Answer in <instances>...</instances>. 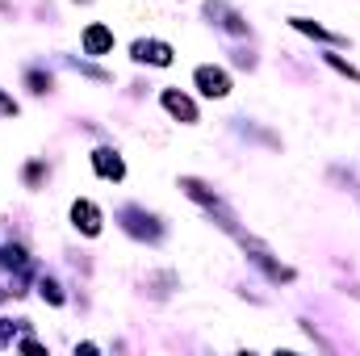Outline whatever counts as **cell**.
Listing matches in <instances>:
<instances>
[{
	"label": "cell",
	"instance_id": "cell-6",
	"mask_svg": "<svg viewBox=\"0 0 360 356\" xmlns=\"http://www.w3.org/2000/svg\"><path fill=\"white\" fill-rule=\"evenodd\" d=\"M193 84L201 96H210V101H222V96H231V72L226 68H214V63H201L197 72H193Z\"/></svg>",
	"mask_w": 360,
	"mask_h": 356
},
{
	"label": "cell",
	"instance_id": "cell-11",
	"mask_svg": "<svg viewBox=\"0 0 360 356\" xmlns=\"http://www.w3.org/2000/svg\"><path fill=\"white\" fill-rule=\"evenodd\" d=\"M289 25H293L297 34H306V38H314V42H323V46H348V38H344V34H335V30H327V25H319L314 17H289Z\"/></svg>",
	"mask_w": 360,
	"mask_h": 356
},
{
	"label": "cell",
	"instance_id": "cell-3",
	"mask_svg": "<svg viewBox=\"0 0 360 356\" xmlns=\"http://www.w3.org/2000/svg\"><path fill=\"white\" fill-rule=\"evenodd\" d=\"M117 227L130 235V239H139V243H160L164 239V218L160 214H151V210H143V205H122L117 210Z\"/></svg>",
	"mask_w": 360,
	"mask_h": 356
},
{
	"label": "cell",
	"instance_id": "cell-7",
	"mask_svg": "<svg viewBox=\"0 0 360 356\" xmlns=\"http://www.w3.org/2000/svg\"><path fill=\"white\" fill-rule=\"evenodd\" d=\"M89 164H92V172H96L101 180H109V184L126 180V160H122V151H117V147H92Z\"/></svg>",
	"mask_w": 360,
	"mask_h": 356
},
{
	"label": "cell",
	"instance_id": "cell-4",
	"mask_svg": "<svg viewBox=\"0 0 360 356\" xmlns=\"http://www.w3.org/2000/svg\"><path fill=\"white\" fill-rule=\"evenodd\" d=\"M130 59L143 63V68H172L176 63V51L164 38H134L130 42Z\"/></svg>",
	"mask_w": 360,
	"mask_h": 356
},
{
	"label": "cell",
	"instance_id": "cell-1",
	"mask_svg": "<svg viewBox=\"0 0 360 356\" xmlns=\"http://www.w3.org/2000/svg\"><path fill=\"white\" fill-rule=\"evenodd\" d=\"M180 189H184V197H188L193 205H201V210H205V214H210V218H214L222 231H226V235H235V239L243 235V227H239V214H235V210H231V205H226V201H222V197H218L210 184H205V180L180 177Z\"/></svg>",
	"mask_w": 360,
	"mask_h": 356
},
{
	"label": "cell",
	"instance_id": "cell-22",
	"mask_svg": "<svg viewBox=\"0 0 360 356\" xmlns=\"http://www.w3.org/2000/svg\"><path fill=\"white\" fill-rule=\"evenodd\" d=\"M8 293H13V289H0V302H4V298H8Z\"/></svg>",
	"mask_w": 360,
	"mask_h": 356
},
{
	"label": "cell",
	"instance_id": "cell-23",
	"mask_svg": "<svg viewBox=\"0 0 360 356\" xmlns=\"http://www.w3.org/2000/svg\"><path fill=\"white\" fill-rule=\"evenodd\" d=\"M76 4H92V0H76Z\"/></svg>",
	"mask_w": 360,
	"mask_h": 356
},
{
	"label": "cell",
	"instance_id": "cell-2",
	"mask_svg": "<svg viewBox=\"0 0 360 356\" xmlns=\"http://www.w3.org/2000/svg\"><path fill=\"white\" fill-rule=\"evenodd\" d=\"M239 248L248 252V260H252V265L264 272V281H272V285H293V281H297V272H293L289 265H281V256H272V248H269V243H260L256 235H248V231H243V235H239Z\"/></svg>",
	"mask_w": 360,
	"mask_h": 356
},
{
	"label": "cell",
	"instance_id": "cell-10",
	"mask_svg": "<svg viewBox=\"0 0 360 356\" xmlns=\"http://www.w3.org/2000/svg\"><path fill=\"white\" fill-rule=\"evenodd\" d=\"M80 46H84V55H92V59L109 55L113 51V30L105 21H92V25H84V34H80Z\"/></svg>",
	"mask_w": 360,
	"mask_h": 356
},
{
	"label": "cell",
	"instance_id": "cell-13",
	"mask_svg": "<svg viewBox=\"0 0 360 356\" xmlns=\"http://www.w3.org/2000/svg\"><path fill=\"white\" fill-rule=\"evenodd\" d=\"M172 289H176V272H155V276H147V293H151V298L164 302Z\"/></svg>",
	"mask_w": 360,
	"mask_h": 356
},
{
	"label": "cell",
	"instance_id": "cell-21",
	"mask_svg": "<svg viewBox=\"0 0 360 356\" xmlns=\"http://www.w3.org/2000/svg\"><path fill=\"white\" fill-rule=\"evenodd\" d=\"M17 348H21V352H46V348H42V344H38V340H30V336H25V340H21V344H17Z\"/></svg>",
	"mask_w": 360,
	"mask_h": 356
},
{
	"label": "cell",
	"instance_id": "cell-12",
	"mask_svg": "<svg viewBox=\"0 0 360 356\" xmlns=\"http://www.w3.org/2000/svg\"><path fill=\"white\" fill-rule=\"evenodd\" d=\"M0 268H8V272H30V252H25L21 243H4V248H0Z\"/></svg>",
	"mask_w": 360,
	"mask_h": 356
},
{
	"label": "cell",
	"instance_id": "cell-14",
	"mask_svg": "<svg viewBox=\"0 0 360 356\" xmlns=\"http://www.w3.org/2000/svg\"><path fill=\"white\" fill-rule=\"evenodd\" d=\"M38 293H42V302H51V306H63V302H68V298H63V285H59L51 272L38 276Z\"/></svg>",
	"mask_w": 360,
	"mask_h": 356
},
{
	"label": "cell",
	"instance_id": "cell-19",
	"mask_svg": "<svg viewBox=\"0 0 360 356\" xmlns=\"http://www.w3.org/2000/svg\"><path fill=\"white\" fill-rule=\"evenodd\" d=\"M17 327H21V323H8V319H0V348H8V344H13Z\"/></svg>",
	"mask_w": 360,
	"mask_h": 356
},
{
	"label": "cell",
	"instance_id": "cell-16",
	"mask_svg": "<svg viewBox=\"0 0 360 356\" xmlns=\"http://www.w3.org/2000/svg\"><path fill=\"white\" fill-rule=\"evenodd\" d=\"M25 84H30V92H34V96H46V92L55 89L51 72H42V68H30V72H25Z\"/></svg>",
	"mask_w": 360,
	"mask_h": 356
},
{
	"label": "cell",
	"instance_id": "cell-5",
	"mask_svg": "<svg viewBox=\"0 0 360 356\" xmlns=\"http://www.w3.org/2000/svg\"><path fill=\"white\" fill-rule=\"evenodd\" d=\"M205 17H210V25H218V30L231 34V38H248V34H252L248 17H243L239 8H231L226 0H205Z\"/></svg>",
	"mask_w": 360,
	"mask_h": 356
},
{
	"label": "cell",
	"instance_id": "cell-15",
	"mask_svg": "<svg viewBox=\"0 0 360 356\" xmlns=\"http://www.w3.org/2000/svg\"><path fill=\"white\" fill-rule=\"evenodd\" d=\"M323 63H327L331 72H340L344 80H352V84H360V72L352 68V63H348V59H344V55H335V51H327V55H323Z\"/></svg>",
	"mask_w": 360,
	"mask_h": 356
},
{
	"label": "cell",
	"instance_id": "cell-17",
	"mask_svg": "<svg viewBox=\"0 0 360 356\" xmlns=\"http://www.w3.org/2000/svg\"><path fill=\"white\" fill-rule=\"evenodd\" d=\"M80 76H89V80H101V84H109L113 80V72H105V68H96V63H89V59H68Z\"/></svg>",
	"mask_w": 360,
	"mask_h": 356
},
{
	"label": "cell",
	"instance_id": "cell-18",
	"mask_svg": "<svg viewBox=\"0 0 360 356\" xmlns=\"http://www.w3.org/2000/svg\"><path fill=\"white\" fill-rule=\"evenodd\" d=\"M21 177H25V184H30V189H38V184H42V180H46V164H42V160H30V164H25V172H21Z\"/></svg>",
	"mask_w": 360,
	"mask_h": 356
},
{
	"label": "cell",
	"instance_id": "cell-9",
	"mask_svg": "<svg viewBox=\"0 0 360 356\" xmlns=\"http://www.w3.org/2000/svg\"><path fill=\"white\" fill-rule=\"evenodd\" d=\"M160 105L176 117L180 126H193V122H197V101H193V96H184L180 89H164V92H160Z\"/></svg>",
	"mask_w": 360,
	"mask_h": 356
},
{
	"label": "cell",
	"instance_id": "cell-20",
	"mask_svg": "<svg viewBox=\"0 0 360 356\" xmlns=\"http://www.w3.org/2000/svg\"><path fill=\"white\" fill-rule=\"evenodd\" d=\"M0 113H4V117H17V113H21V105H17L4 89H0Z\"/></svg>",
	"mask_w": 360,
	"mask_h": 356
},
{
	"label": "cell",
	"instance_id": "cell-8",
	"mask_svg": "<svg viewBox=\"0 0 360 356\" xmlns=\"http://www.w3.org/2000/svg\"><path fill=\"white\" fill-rule=\"evenodd\" d=\"M72 227H76L84 239H96V235H101V210H96V201H89V197L72 201Z\"/></svg>",
	"mask_w": 360,
	"mask_h": 356
}]
</instances>
